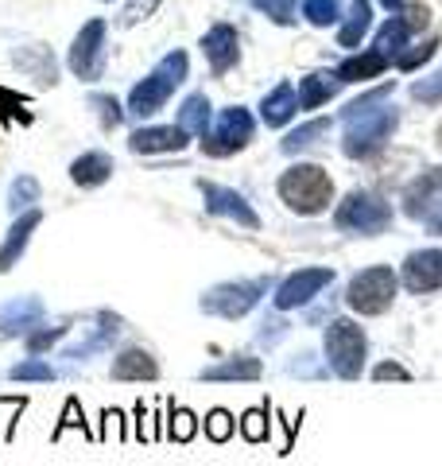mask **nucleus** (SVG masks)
<instances>
[{
  "mask_svg": "<svg viewBox=\"0 0 442 466\" xmlns=\"http://www.w3.org/2000/svg\"><path fill=\"white\" fill-rule=\"evenodd\" d=\"M156 5H159V0H132V5L125 8V16H121V24H125V27H132V24H140V20H147V16H152V12H156Z\"/></svg>",
  "mask_w": 442,
  "mask_h": 466,
  "instance_id": "37998d69",
  "label": "nucleus"
},
{
  "mask_svg": "<svg viewBox=\"0 0 442 466\" xmlns=\"http://www.w3.org/2000/svg\"><path fill=\"white\" fill-rule=\"evenodd\" d=\"M407 39H411V27L404 24V16H392L385 27L377 32V39H373V51H380L392 63L396 55H400L404 47H407Z\"/></svg>",
  "mask_w": 442,
  "mask_h": 466,
  "instance_id": "c85d7f7f",
  "label": "nucleus"
},
{
  "mask_svg": "<svg viewBox=\"0 0 442 466\" xmlns=\"http://www.w3.org/2000/svg\"><path fill=\"white\" fill-rule=\"evenodd\" d=\"M43 308L39 296H16L0 308V339H27L35 327H43Z\"/></svg>",
  "mask_w": 442,
  "mask_h": 466,
  "instance_id": "ddd939ff",
  "label": "nucleus"
},
{
  "mask_svg": "<svg viewBox=\"0 0 442 466\" xmlns=\"http://www.w3.org/2000/svg\"><path fill=\"white\" fill-rule=\"evenodd\" d=\"M385 70H388V58L368 47V51H361V55H349L346 63L334 70V75L342 78V82H373V78L385 75Z\"/></svg>",
  "mask_w": 442,
  "mask_h": 466,
  "instance_id": "5701e85b",
  "label": "nucleus"
},
{
  "mask_svg": "<svg viewBox=\"0 0 442 466\" xmlns=\"http://www.w3.org/2000/svg\"><path fill=\"white\" fill-rule=\"evenodd\" d=\"M311 358H315V354H303L299 361H291V366H287V370H291L295 377H299V373H303V377H311V373H315V366H311Z\"/></svg>",
  "mask_w": 442,
  "mask_h": 466,
  "instance_id": "09e8293b",
  "label": "nucleus"
},
{
  "mask_svg": "<svg viewBox=\"0 0 442 466\" xmlns=\"http://www.w3.org/2000/svg\"><path fill=\"white\" fill-rule=\"evenodd\" d=\"M368 27H373V5H368V0H353L349 20L342 24V32H337V43H342V47H357Z\"/></svg>",
  "mask_w": 442,
  "mask_h": 466,
  "instance_id": "bb28decb",
  "label": "nucleus"
},
{
  "mask_svg": "<svg viewBox=\"0 0 442 466\" xmlns=\"http://www.w3.org/2000/svg\"><path fill=\"white\" fill-rule=\"evenodd\" d=\"M233 431H237V420H233V412H226V408H210V412H206V440L229 443Z\"/></svg>",
  "mask_w": 442,
  "mask_h": 466,
  "instance_id": "f704fd0d",
  "label": "nucleus"
},
{
  "mask_svg": "<svg viewBox=\"0 0 442 466\" xmlns=\"http://www.w3.org/2000/svg\"><path fill=\"white\" fill-rule=\"evenodd\" d=\"M435 51H438V39H435V35H427V39L411 43V47H404L400 55H396V66L407 70V75H411V70H419L423 63H431Z\"/></svg>",
  "mask_w": 442,
  "mask_h": 466,
  "instance_id": "473e14b6",
  "label": "nucleus"
},
{
  "mask_svg": "<svg viewBox=\"0 0 442 466\" xmlns=\"http://www.w3.org/2000/svg\"><path fill=\"white\" fill-rule=\"evenodd\" d=\"M113 156L109 152H82L78 159L70 164V179L78 187H101L113 179Z\"/></svg>",
  "mask_w": 442,
  "mask_h": 466,
  "instance_id": "4be33fe9",
  "label": "nucleus"
},
{
  "mask_svg": "<svg viewBox=\"0 0 442 466\" xmlns=\"http://www.w3.org/2000/svg\"><path fill=\"white\" fill-rule=\"evenodd\" d=\"M272 408L264 404V408H248V412H241L237 420V431L245 435V443H268V435H272Z\"/></svg>",
  "mask_w": 442,
  "mask_h": 466,
  "instance_id": "7c9ffc66",
  "label": "nucleus"
},
{
  "mask_svg": "<svg viewBox=\"0 0 442 466\" xmlns=\"http://www.w3.org/2000/svg\"><path fill=\"white\" fill-rule=\"evenodd\" d=\"M396 125H400V113L396 106H373V109H361V113H349L346 116V133H342V152L349 159H368L377 156L385 144L392 140Z\"/></svg>",
  "mask_w": 442,
  "mask_h": 466,
  "instance_id": "7ed1b4c3",
  "label": "nucleus"
},
{
  "mask_svg": "<svg viewBox=\"0 0 442 466\" xmlns=\"http://www.w3.org/2000/svg\"><path fill=\"white\" fill-rule=\"evenodd\" d=\"M90 106H94V109H97V116H101V128H116V125L125 121L121 101L109 97V94H94V97H90Z\"/></svg>",
  "mask_w": 442,
  "mask_h": 466,
  "instance_id": "a19ab883",
  "label": "nucleus"
},
{
  "mask_svg": "<svg viewBox=\"0 0 442 466\" xmlns=\"http://www.w3.org/2000/svg\"><path fill=\"white\" fill-rule=\"evenodd\" d=\"M334 226L353 238H377L392 226V202L373 191H349L334 210Z\"/></svg>",
  "mask_w": 442,
  "mask_h": 466,
  "instance_id": "39448f33",
  "label": "nucleus"
},
{
  "mask_svg": "<svg viewBox=\"0 0 442 466\" xmlns=\"http://www.w3.org/2000/svg\"><path fill=\"white\" fill-rule=\"evenodd\" d=\"M253 113L241 109V106H229L221 109V116L210 125V133H206L198 144H202V156H214V159H226L233 152L248 148V140H253Z\"/></svg>",
  "mask_w": 442,
  "mask_h": 466,
  "instance_id": "6e6552de",
  "label": "nucleus"
},
{
  "mask_svg": "<svg viewBox=\"0 0 442 466\" xmlns=\"http://www.w3.org/2000/svg\"><path fill=\"white\" fill-rule=\"evenodd\" d=\"M20 106H24V101H20L16 94H8V90H0V113H5V116H8V113H16V116H20V121H27V113H24Z\"/></svg>",
  "mask_w": 442,
  "mask_h": 466,
  "instance_id": "49530a36",
  "label": "nucleus"
},
{
  "mask_svg": "<svg viewBox=\"0 0 442 466\" xmlns=\"http://www.w3.org/2000/svg\"><path fill=\"white\" fill-rule=\"evenodd\" d=\"M342 78L337 75H306L299 78V109H318L337 94Z\"/></svg>",
  "mask_w": 442,
  "mask_h": 466,
  "instance_id": "393cba45",
  "label": "nucleus"
},
{
  "mask_svg": "<svg viewBox=\"0 0 442 466\" xmlns=\"http://www.w3.org/2000/svg\"><path fill=\"white\" fill-rule=\"evenodd\" d=\"M377 381H411V373L400 366V361H380V366L373 370Z\"/></svg>",
  "mask_w": 442,
  "mask_h": 466,
  "instance_id": "c03bdc74",
  "label": "nucleus"
},
{
  "mask_svg": "<svg viewBox=\"0 0 442 466\" xmlns=\"http://www.w3.org/2000/svg\"><path fill=\"white\" fill-rule=\"evenodd\" d=\"M303 16L315 27H330L342 20V5H337V0H303Z\"/></svg>",
  "mask_w": 442,
  "mask_h": 466,
  "instance_id": "c9c22d12",
  "label": "nucleus"
},
{
  "mask_svg": "<svg viewBox=\"0 0 442 466\" xmlns=\"http://www.w3.org/2000/svg\"><path fill=\"white\" fill-rule=\"evenodd\" d=\"M147 416H152V412H147V404L140 400V404H136V440H140V443L147 440V424H144V420H147Z\"/></svg>",
  "mask_w": 442,
  "mask_h": 466,
  "instance_id": "de8ad7c7",
  "label": "nucleus"
},
{
  "mask_svg": "<svg viewBox=\"0 0 442 466\" xmlns=\"http://www.w3.org/2000/svg\"><path fill=\"white\" fill-rule=\"evenodd\" d=\"M105 32H109L105 20H90L78 35H74V47L66 55L74 78L97 82L101 75H105Z\"/></svg>",
  "mask_w": 442,
  "mask_h": 466,
  "instance_id": "1a4fd4ad",
  "label": "nucleus"
},
{
  "mask_svg": "<svg viewBox=\"0 0 442 466\" xmlns=\"http://www.w3.org/2000/svg\"><path fill=\"white\" fill-rule=\"evenodd\" d=\"M202 55H206V63H210V70L217 78L229 75V70L237 66V58H241L237 27H233V24H214L210 32L202 35Z\"/></svg>",
  "mask_w": 442,
  "mask_h": 466,
  "instance_id": "4468645a",
  "label": "nucleus"
},
{
  "mask_svg": "<svg viewBox=\"0 0 442 466\" xmlns=\"http://www.w3.org/2000/svg\"><path fill=\"white\" fill-rule=\"evenodd\" d=\"M295 113H299V90H295L291 82H279L276 90L264 94V101H260V116L268 128H284Z\"/></svg>",
  "mask_w": 442,
  "mask_h": 466,
  "instance_id": "6ab92c4d",
  "label": "nucleus"
},
{
  "mask_svg": "<svg viewBox=\"0 0 442 466\" xmlns=\"http://www.w3.org/2000/svg\"><path fill=\"white\" fill-rule=\"evenodd\" d=\"M334 284V268H299L291 272L284 284L276 288L272 296V308L276 311H295V308H306L315 296H322Z\"/></svg>",
  "mask_w": 442,
  "mask_h": 466,
  "instance_id": "9d476101",
  "label": "nucleus"
},
{
  "mask_svg": "<svg viewBox=\"0 0 442 466\" xmlns=\"http://www.w3.org/2000/svg\"><path fill=\"white\" fill-rule=\"evenodd\" d=\"M39 222H43V214H39L35 207H32V210H24V214H16V222H12L5 245H0V272H8V268L24 257L27 241H32V233L39 229Z\"/></svg>",
  "mask_w": 442,
  "mask_h": 466,
  "instance_id": "f3484780",
  "label": "nucleus"
},
{
  "mask_svg": "<svg viewBox=\"0 0 442 466\" xmlns=\"http://www.w3.org/2000/svg\"><path fill=\"white\" fill-rule=\"evenodd\" d=\"M186 70H190L186 51H167V55L156 63L152 75L132 86V94H128V113H132V116H156L159 109L167 106V97L175 94V86L186 82Z\"/></svg>",
  "mask_w": 442,
  "mask_h": 466,
  "instance_id": "f03ea898",
  "label": "nucleus"
},
{
  "mask_svg": "<svg viewBox=\"0 0 442 466\" xmlns=\"http://www.w3.org/2000/svg\"><path fill=\"white\" fill-rule=\"evenodd\" d=\"M276 195L284 198V207L303 214V218H315V214H326L330 202H334V179L326 167L318 164H291L276 183Z\"/></svg>",
  "mask_w": 442,
  "mask_h": 466,
  "instance_id": "f257e3e1",
  "label": "nucleus"
},
{
  "mask_svg": "<svg viewBox=\"0 0 442 466\" xmlns=\"http://www.w3.org/2000/svg\"><path fill=\"white\" fill-rule=\"evenodd\" d=\"M82 431V435H90V440H97V435L90 431V424H85V412H82V400L78 397H70L66 408H63V416H58V424L51 428V440H63L66 431Z\"/></svg>",
  "mask_w": 442,
  "mask_h": 466,
  "instance_id": "2f4dec72",
  "label": "nucleus"
},
{
  "mask_svg": "<svg viewBox=\"0 0 442 466\" xmlns=\"http://www.w3.org/2000/svg\"><path fill=\"white\" fill-rule=\"evenodd\" d=\"M198 191L206 202V214H217V218H233L241 229H260V214L248 207V198L233 187H217V183H206L198 179Z\"/></svg>",
  "mask_w": 442,
  "mask_h": 466,
  "instance_id": "9b49d317",
  "label": "nucleus"
},
{
  "mask_svg": "<svg viewBox=\"0 0 442 466\" xmlns=\"http://www.w3.org/2000/svg\"><path fill=\"white\" fill-rule=\"evenodd\" d=\"M380 5H385L388 12H404V5H407V0H380Z\"/></svg>",
  "mask_w": 442,
  "mask_h": 466,
  "instance_id": "8fccbe9b",
  "label": "nucleus"
},
{
  "mask_svg": "<svg viewBox=\"0 0 442 466\" xmlns=\"http://www.w3.org/2000/svg\"><path fill=\"white\" fill-rule=\"evenodd\" d=\"M16 66L27 70V75H32L35 82H43V86H55L58 82V75H55V55L47 47H20L16 51Z\"/></svg>",
  "mask_w": 442,
  "mask_h": 466,
  "instance_id": "a878e982",
  "label": "nucleus"
},
{
  "mask_svg": "<svg viewBox=\"0 0 442 466\" xmlns=\"http://www.w3.org/2000/svg\"><path fill=\"white\" fill-rule=\"evenodd\" d=\"M404 24L411 27V35H419L427 24H431V8L423 5V0H416V5H404Z\"/></svg>",
  "mask_w": 442,
  "mask_h": 466,
  "instance_id": "79ce46f5",
  "label": "nucleus"
},
{
  "mask_svg": "<svg viewBox=\"0 0 442 466\" xmlns=\"http://www.w3.org/2000/svg\"><path fill=\"white\" fill-rule=\"evenodd\" d=\"M66 334H70V323H58V327H35L32 334H27V354H43V350H51L58 339H66Z\"/></svg>",
  "mask_w": 442,
  "mask_h": 466,
  "instance_id": "4c0bfd02",
  "label": "nucleus"
},
{
  "mask_svg": "<svg viewBox=\"0 0 442 466\" xmlns=\"http://www.w3.org/2000/svg\"><path fill=\"white\" fill-rule=\"evenodd\" d=\"M198 435V416L190 408L167 400V440L171 443H190Z\"/></svg>",
  "mask_w": 442,
  "mask_h": 466,
  "instance_id": "c756f323",
  "label": "nucleus"
},
{
  "mask_svg": "<svg viewBox=\"0 0 442 466\" xmlns=\"http://www.w3.org/2000/svg\"><path fill=\"white\" fill-rule=\"evenodd\" d=\"M159 361L144 346H128L113 358V381H156Z\"/></svg>",
  "mask_w": 442,
  "mask_h": 466,
  "instance_id": "a211bd4d",
  "label": "nucleus"
},
{
  "mask_svg": "<svg viewBox=\"0 0 442 466\" xmlns=\"http://www.w3.org/2000/svg\"><path fill=\"white\" fill-rule=\"evenodd\" d=\"M322 137H330V121H326V116H318V121H306V125H299V128H291L279 148H284L287 156H299V152H306V148H315Z\"/></svg>",
  "mask_w": 442,
  "mask_h": 466,
  "instance_id": "cd10ccee",
  "label": "nucleus"
},
{
  "mask_svg": "<svg viewBox=\"0 0 442 466\" xmlns=\"http://www.w3.org/2000/svg\"><path fill=\"white\" fill-rule=\"evenodd\" d=\"M264 377V366H260V358H226V361H217V366H206L198 373V381H260Z\"/></svg>",
  "mask_w": 442,
  "mask_h": 466,
  "instance_id": "412c9836",
  "label": "nucleus"
},
{
  "mask_svg": "<svg viewBox=\"0 0 442 466\" xmlns=\"http://www.w3.org/2000/svg\"><path fill=\"white\" fill-rule=\"evenodd\" d=\"M260 327H264V330L256 334V339H260V342H268V346H272V342L279 339V334H284V330H287V323H279V319H264V323H260Z\"/></svg>",
  "mask_w": 442,
  "mask_h": 466,
  "instance_id": "a18cd8bd",
  "label": "nucleus"
},
{
  "mask_svg": "<svg viewBox=\"0 0 442 466\" xmlns=\"http://www.w3.org/2000/svg\"><path fill=\"white\" fill-rule=\"evenodd\" d=\"M256 12H264L272 24H295V12H299V0H253Z\"/></svg>",
  "mask_w": 442,
  "mask_h": 466,
  "instance_id": "ea45409f",
  "label": "nucleus"
},
{
  "mask_svg": "<svg viewBox=\"0 0 442 466\" xmlns=\"http://www.w3.org/2000/svg\"><path fill=\"white\" fill-rule=\"evenodd\" d=\"M404 288L411 296H431L442 288V249H416L407 253L404 272H400Z\"/></svg>",
  "mask_w": 442,
  "mask_h": 466,
  "instance_id": "f8f14e48",
  "label": "nucleus"
},
{
  "mask_svg": "<svg viewBox=\"0 0 442 466\" xmlns=\"http://www.w3.org/2000/svg\"><path fill=\"white\" fill-rule=\"evenodd\" d=\"M35 202H39V183L32 179V175H20V179L8 187V210L24 214V210H32Z\"/></svg>",
  "mask_w": 442,
  "mask_h": 466,
  "instance_id": "72a5a7b5",
  "label": "nucleus"
},
{
  "mask_svg": "<svg viewBox=\"0 0 442 466\" xmlns=\"http://www.w3.org/2000/svg\"><path fill=\"white\" fill-rule=\"evenodd\" d=\"M322 361L334 377L342 381H357L365 373V358H368V339L353 319H330L326 334H322Z\"/></svg>",
  "mask_w": 442,
  "mask_h": 466,
  "instance_id": "20e7f679",
  "label": "nucleus"
},
{
  "mask_svg": "<svg viewBox=\"0 0 442 466\" xmlns=\"http://www.w3.org/2000/svg\"><path fill=\"white\" fill-rule=\"evenodd\" d=\"M210 116H214V106H210V97H206V94H190L179 106V125L186 128L190 137H198V140L210 133Z\"/></svg>",
  "mask_w": 442,
  "mask_h": 466,
  "instance_id": "b1692460",
  "label": "nucleus"
},
{
  "mask_svg": "<svg viewBox=\"0 0 442 466\" xmlns=\"http://www.w3.org/2000/svg\"><path fill=\"white\" fill-rule=\"evenodd\" d=\"M268 288H272L268 276H256V280H226V284H214L210 291H202L198 308L217 319H245L268 296Z\"/></svg>",
  "mask_w": 442,
  "mask_h": 466,
  "instance_id": "0eeeda50",
  "label": "nucleus"
},
{
  "mask_svg": "<svg viewBox=\"0 0 442 466\" xmlns=\"http://www.w3.org/2000/svg\"><path fill=\"white\" fill-rule=\"evenodd\" d=\"M190 144V133L183 125H147L128 137V148L136 156H159V152H183Z\"/></svg>",
  "mask_w": 442,
  "mask_h": 466,
  "instance_id": "dca6fc26",
  "label": "nucleus"
},
{
  "mask_svg": "<svg viewBox=\"0 0 442 466\" xmlns=\"http://www.w3.org/2000/svg\"><path fill=\"white\" fill-rule=\"evenodd\" d=\"M396 291H400V276H396L388 265H373V268H361L349 280L346 303H349V311L373 319V315H385L392 308Z\"/></svg>",
  "mask_w": 442,
  "mask_h": 466,
  "instance_id": "423d86ee",
  "label": "nucleus"
},
{
  "mask_svg": "<svg viewBox=\"0 0 442 466\" xmlns=\"http://www.w3.org/2000/svg\"><path fill=\"white\" fill-rule=\"evenodd\" d=\"M411 101H423V106H442V66L435 70V75L411 82Z\"/></svg>",
  "mask_w": 442,
  "mask_h": 466,
  "instance_id": "58836bf2",
  "label": "nucleus"
},
{
  "mask_svg": "<svg viewBox=\"0 0 442 466\" xmlns=\"http://www.w3.org/2000/svg\"><path fill=\"white\" fill-rule=\"evenodd\" d=\"M8 377L12 381H55V370L47 366L43 358H24V361H16V366L8 370Z\"/></svg>",
  "mask_w": 442,
  "mask_h": 466,
  "instance_id": "e433bc0d",
  "label": "nucleus"
},
{
  "mask_svg": "<svg viewBox=\"0 0 442 466\" xmlns=\"http://www.w3.org/2000/svg\"><path fill=\"white\" fill-rule=\"evenodd\" d=\"M435 140H438V148H442V125L435 128Z\"/></svg>",
  "mask_w": 442,
  "mask_h": 466,
  "instance_id": "3c124183",
  "label": "nucleus"
},
{
  "mask_svg": "<svg viewBox=\"0 0 442 466\" xmlns=\"http://www.w3.org/2000/svg\"><path fill=\"white\" fill-rule=\"evenodd\" d=\"M438 198H442V167H427L404 187V214L416 218V222H427L431 210L438 207Z\"/></svg>",
  "mask_w": 442,
  "mask_h": 466,
  "instance_id": "2eb2a0df",
  "label": "nucleus"
},
{
  "mask_svg": "<svg viewBox=\"0 0 442 466\" xmlns=\"http://www.w3.org/2000/svg\"><path fill=\"white\" fill-rule=\"evenodd\" d=\"M121 330H125V327H121V319H116L113 311H97V330H94L85 342L63 350V358H70V361H85L90 354H101V350H109L113 339H116Z\"/></svg>",
  "mask_w": 442,
  "mask_h": 466,
  "instance_id": "aec40b11",
  "label": "nucleus"
}]
</instances>
